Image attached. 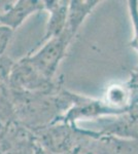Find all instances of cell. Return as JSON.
Instances as JSON below:
<instances>
[{
	"instance_id": "1",
	"label": "cell",
	"mask_w": 138,
	"mask_h": 154,
	"mask_svg": "<svg viewBox=\"0 0 138 154\" xmlns=\"http://www.w3.org/2000/svg\"><path fill=\"white\" fill-rule=\"evenodd\" d=\"M72 39L62 32L59 36L46 42L33 56L27 58L32 67L43 79H51L56 73L59 63L63 59L66 49Z\"/></svg>"
},
{
	"instance_id": "2",
	"label": "cell",
	"mask_w": 138,
	"mask_h": 154,
	"mask_svg": "<svg viewBox=\"0 0 138 154\" xmlns=\"http://www.w3.org/2000/svg\"><path fill=\"white\" fill-rule=\"evenodd\" d=\"M44 8L43 1H11L8 8L0 14V25L14 31L28 17Z\"/></svg>"
},
{
	"instance_id": "3",
	"label": "cell",
	"mask_w": 138,
	"mask_h": 154,
	"mask_svg": "<svg viewBox=\"0 0 138 154\" xmlns=\"http://www.w3.org/2000/svg\"><path fill=\"white\" fill-rule=\"evenodd\" d=\"M44 8L50 12V18L47 22L46 34L42 42L59 36L64 31L66 26L67 14H68V1H43Z\"/></svg>"
},
{
	"instance_id": "4",
	"label": "cell",
	"mask_w": 138,
	"mask_h": 154,
	"mask_svg": "<svg viewBox=\"0 0 138 154\" xmlns=\"http://www.w3.org/2000/svg\"><path fill=\"white\" fill-rule=\"evenodd\" d=\"M69 3L66 26L63 32L72 39L84 20L87 18L88 14H91L99 1H71Z\"/></svg>"
},
{
	"instance_id": "5",
	"label": "cell",
	"mask_w": 138,
	"mask_h": 154,
	"mask_svg": "<svg viewBox=\"0 0 138 154\" xmlns=\"http://www.w3.org/2000/svg\"><path fill=\"white\" fill-rule=\"evenodd\" d=\"M128 94L126 89L122 88L121 85L111 86L106 94V102L108 105H112L114 107L124 106L127 102Z\"/></svg>"
},
{
	"instance_id": "6",
	"label": "cell",
	"mask_w": 138,
	"mask_h": 154,
	"mask_svg": "<svg viewBox=\"0 0 138 154\" xmlns=\"http://www.w3.org/2000/svg\"><path fill=\"white\" fill-rule=\"evenodd\" d=\"M129 11L134 27V37L130 42V46L138 51V4L136 1H129Z\"/></svg>"
},
{
	"instance_id": "7",
	"label": "cell",
	"mask_w": 138,
	"mask_h": 154,
	"mask_svg": "<svg viewBox=\"0 0 138 154\" xmlns=\"http://www.w3.org/2000/svg\"><path fill=\"white\" fill-rule=\"evenodd\" d=\"M12 33H14V31L9 29L8 27L0 25V58L8 48V44L12 37Z\"/></svg>"
}]
</instances>
